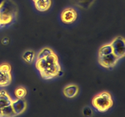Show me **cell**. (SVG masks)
Wrapping results in <instances>:
<instances>
[{
    "mask_svg": "<svg viewBox=\"0 0 125 117\" xmlns=\"http://www.w3.org/2000/svg\"><path fill=\"white\" fill-rule=\"evenodd\" d=\"M18 9L11 0H5L0 7V20L2 26L10 24L16 17Z\"/></svg>",
    "mask_w": 125,
    "mask_h": 117,
    "instance_id": "obj_2",
    "label": "cell"
},
{
    "mask_svg": "<svg viewBox=\"0 0 125 117\" xmlns=\"http://www.w3.org/2000/svg\"><path fill=\"white\" fill-rule=\"evenodd\" d=\"M35 67L42 78L46 80L59 76L62 72L58 57L55 52L47 57L36 58Z\"/></svg>",
    "mask_w": 125,
    "mask_h": 117,
    "instance_id": "obj_1",
    "label": "cell"
},
{
    "mask_svg": "<svg viewBox=\"0 0 125 117\" xmlns=\"http://www.w3.org/2000/svg\"><path fill=\"white\" fill-rule=\"evenodd\" d=\"M37 1V0H32V1H33V2H35V1Z\"/></svg>",
    "mask_w": 125,
    "mask_h": 117,
    "instance_id": "obj_20",
    "label": "cell"
},
{
    "mask_svg": "<svg viewBox=\"0 0 125 117\" xmlns=\"http://www.w3.org/2000/svg\"><path fill=\"white\" fill-rule=\"evenodd\" d=\"M112 95L106 91H101L95 95L92 99L93 106L100 112H107L113 106Z\"/></svg>",
    "mask_w": 125,
    "mask_h": 117,
    "instance_id": "obj_3",
    "label": "cell"
},
{
    "mask_svg": "<svg viewBox=\"0 0 125 117\" xmlns=\"http://www.w3.org/2000/svg\"><path fill=\"white\" fill-rule=\"evenodd\" d=\"M54 53L53 50L49 47H45L43 48L39 52H38L37 55L36 56V58H43V57H47V56H50V55Z\"/></svg>",
    "mask_w": 125,
    "mask_h": 117,
    "instance_id": "obj_15",
    "label": "cell"
},
{
    "mask_svg": "<svg viewBox=\"0 0 125 117\" xmlns=\"http://www.w3.org/2000/svg\"><path fill=\"white\" fill-rule=\"evenodd\" d=\"M79 88L78 85L70 84L66 85L63 89V94L66 98L69 99L74 98L78 95Z\"/></svg>",
    "mask_w": 125,
    "mask_h": 117,
    "instance_id": "obj_9",
    "label": "cell"
},
{
    "mask_svg": "<svg viewBox=\"0 0 125 117\" xmlns=\"http://www.w3.org/2000/svg\"><path fill=\"white\" fill-rule=\"evenodd\" d=\"M77 18H78V13L73 7H67L61 12V21L65 24H72L76 20Z\"/></svg>",
    "mask_w": 125,
    "mask_h": 117,
    "instance_id": "obj_7",
    "label": "cell"
},
{
    "mask_svg": "<svg viewBox=\"0 0 125 117\" xmlns=\"http://www.w3.org/2000/svg\"><path fill=\"white\" fill-rule=\"evenodd\" d=\"M12 68L7 63L0 65V87H7L12 82Z\"/></svg>",
    "mask_w": 125,
    "mask_h": 117,
    "instance_id": "obj_5",
    "label": "cell"
},
{
    "mask_svg": "<svg viewBox=\"0 0 125 117\" xmlns=\"http://www.w3.org/2000/svg\"><path fill=\"white\" fill-rule=\"evenodd\" d=\"M119 60L113 52L104 56H98L99 64L103 68L107 69L114 67Z\"/></svg>",
    "mask_w": 125,
    "mask_h": 117,
    "instance_id": "obj_6",
    "label": "cell"
},
{
    "mask_svg": "<svg viewBox=\"0 0 125 117\" xmlns=\"http://www.w3.org/2000/svg\"><path fill=\"white\" fill-rule=\"evenodd\" d=\"M113 53L119 59L123 58L125 56V41L123 37L118 36L114 38L111 43Z\"/></svg>",
    "mask_w": 125,
    "mask_h": 117,
    "instance_id": "obj_4",
    "label": "cell"
},
{
    "mask_svg": "<svg viewBox=\"0 0 125 117\" xmlns=\"http://www.w3.org/2000/svg\"><path fill=\"white\" fill-rule=\"evenodd\" d=\"M1 26H2V24H1V20H0V27H1Z\"/></svg>",
    "mask_w": 125,
    "mask_h": 117,
    "instance_id": "obj_19",
    "label": "cell"
},
{
    "mask_svg": "<svg viewBox=\"0 0 125 117\" xmlns=\"http://www.w3.org/2000/svg\"><path fill=\"white\" fill-rule=\"evenodd\" d=\"M112 52H113L112 48L109 43L104 44L101 46L98 51V56H104V55L109 54Z\"/></svg>",
    "mask_w": 125,
    "mask_h": 117,
    "instance_id": "obj_14",
    "label": "cell"
},
{
    "mask_svg": "<svg viewBox=\"0 0 125 117\" xmlns=\"http://www.w3.org/2000/svg\"><path fill=\"white\" fill-rule=\"evenodd\" d=\"M27 90L23 87H17L15 90V95L17 98L23 99L27 95Z\"/></svg>",
    "mask_w": 125,
    "mask_h": 117,
    "instance_id": "obj_16",
    "label": "cell"
},
{
    "mask_svg": "<svg viewBox=\"0 0 125 117\" xmlns=\"http://www.w3.org/2000/svg\"><path fill=\"white\" fill-rule=\"evenodd\" d=\"M35 57V54L32 50H27L22 55L23 60L28 63H31Z\"/></svg>",
    "mask_w": 125,
    "mask_h": 117,
    "instance_id": "obj_13",
    "label": "cell"
},
{
    "mask_svg": "<svg viewBox=\"0 0 125 117\" xmlns=\"http://www.w3.org/2000/svg\"><path fill=\"white\" fill-rule=\"evenodd\" d=\"M5 0H0V7L1 6V5L2 4V3L4 2V1Z\"/></svg>",
    "mask_w": 125,
    "mask_h": 117,
    "instance_id": "obj_18",
    "label": "cell"
},
{
    "mask_svg": "<svg viewBox=\"0 0 125 117\" xmlns=\"http://www.w3.org/2000/svg\"><path fill=\"white\" fill-rule=\"evenodd\" d=\"M13 99L11 98L7 91L5 90L0 91V110L7 106H10Z\"/></svg>",
    "mask_w": 125,
    "mask_h": 117,
    "instance_id": "obj_10",
    "label": "cell"
},
{
    "mask_svg": "<svg viewBox=\"0 0 125 117\" xmlns=\"http://www.w3.org/2000/svg\"><path fill=\"white\" fill-rule=\"evenodd\" d=\"M11 106L15 116L22 114L27 108V104L23 99L17 98L13 100Z\"/></svg>",
    "mask_w": 125,
    "mask_h": 117,
    "instance_id": "obj_8",
    "label": "cell"
},
{
    "mask_svg": "<svg viewBox=\"0 0 125 117\" xmlns=\"http://www.w3.org/2000/svg\"><path fill=\"white\" fill-rule=\"evenodd\" d=\"M35 9L40 12L48 10L52 4L51 0H37L34 2Z\"/></svg>",
    "mask_w": 125,
    "mask_h": 117,
    "instance_id": "obj_11",
    "label": "cell"
},
{
    "mask_svg": "<svg viewBox=\"0 0 125 117\" xmlns=\"http://www.w3.org/2000/svg\"><path fill=\"white\" fill-rule=\"evenodd\" d=\"M70 1L76 7L81 9L87 10L92 6L95 0H70Z\"/></svg>",
    "mask_w": 125,
    "mask_h": 117,
    "instance_id": "obj_12",
    "label": "cell"
},
{
    "mask_svg": "<svg viewBox=\"0 0 125 117\" xmlns=\"http://www.w3.org/2000/svg\"><path fill=\"white\" fill-rule=\"evenodd\" d=\"M83 114L84 116H92L93 114L92 110L89 107H85L83 109Z\"/></svg>",
    "mask_w": 125,
    "mask_h": 117,
    "instance_id": "obj_17",
    "label": "cell"
}]
</instances>
